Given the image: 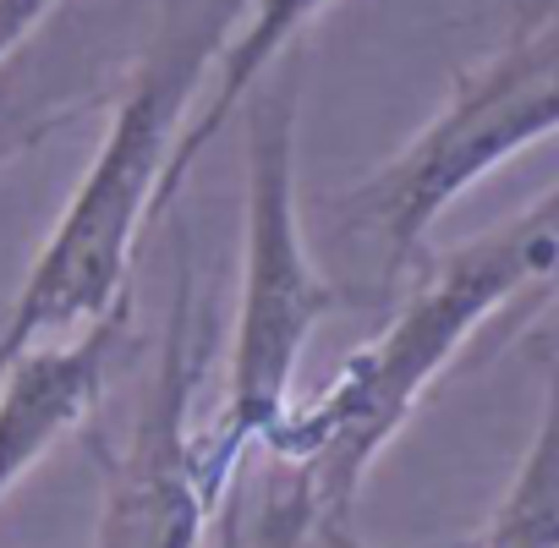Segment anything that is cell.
Here are the masks:
<instances>
[{
	"label": "cell",
	"mask_w": 559,
	"mask_h": 548,
	"mask_svg": "<svg viewBox=\"0 0 559 548\" xmlns=\"http://www.w3.org/2000/svg\"><path fill=\"white\" fill-rule=\"evenodd\" d=\"M56 7H61V0H0V61H7Z\"/></svg>",
	"instance_id": "obj_11"
},
{
	"label": "cell",
	"mask_w": 559,
	"mask_h": 548,
	"mask_svg": "<svg viewBox=\"0 0 559 548\" xmlns=\"http://www.w3.org/2000/svg\"><path fill=\"white\" fill-rule=\"evenodd\" d=\"M537 368H543L537 433L477 548H559V330L537 346Z\"/></svg>",
	"instance_id": "obj_8"
},
{
	"label": "cell",
	"mask_w": 559,
	"mask_h": 548,
	"mask_svg": "<svg viewBox=\"0 0 559 548\" xmlns=\"http://www.w3.org/2000/svg\"><path fill=\"white\" fill-rule=\"evenodd\" d=\"M532 313V258L510 219L439 252L390 330L357 346L308 406L280 417L263 439L269 461H292L308 477L319 521H352L357 488L439 373L477 335H510Z\"/></svg>",
	"instance_id": "obj_1"
},
{
	"label": "cell",
	"mask_w": 559,
	"mask_h": 548,
	"mask_svg": "<svg viewBox=\"0 0 559 548\" xmlns=\"http://www.w3.org/2000/svg\"><path fill=\"white\" fill-rule=\"evenodd\" d=\"M132 346V297L116 302L105 319L39 341L0 368V499H7L72 428L88 422L99 406L116 362Z\"/></svg>",
	"instance_id": "obj_6"
},
{
	"label": "cell",
	"mask_w": 559,
	"mask_h": 548,
	"mask_svg": "<svg viewBox=\"0 0 559 548\" xmlns=\"http://www.w3.org/2000/svg\"><path fill=\"white\" fill-rule=\"evenodd\" d=\"M521 230V247L532 258V302L543 308L554 291H559V187L543 192L526 214L510 219Z\"/></svg>",
	"instance_id": "obj_10"
},
{
	"label": "cell",
	"mask_w": 559,
	"mask_h": 548,
	"mask_svg": "<svg viewBox=\"0 0 559 548\" xmlns=\"http://www.w3.org/2000/svg\"><path fill=\"white\" fill-rule=\"evenodd\" d=\"M319 548H368V543L352 532V521H324V526H319ZM423 548H477V537H455V543H423Z\"/></svg>",
	"instance_id": "obj_13"
},
{
	"label": "cell",
	"mask_w": 559,
	"mask_h": 548,
	"mask_svg": "<svg viewBox=\"0 0 559 548\" xmlns=\"http://www.w3.org/2000/svg\"><path fill=\"white\" fill-rule=\"evenodd\" d=\"M330 7H335V0H252V7L236 17V34H225V45H219V56L209 67V94L187 116V132H181V143L170 154V170H165V187H159V214L181 192V181L192 176V165L203 159V148L230 127V116L241 110V99L252 94V83L280 56H286V45L302 39L308 23L319 12H330Z\"/></svg>",
	"instance_id": "obj_7"
},
{
	"label": "cell",
	"mask_w": 559,
	"mask_h": 548,
	"mask_svg": "<svg viewBox=\"0 0 559 548\" xmlns=\"http://www.w3.org/2000/svg\"><path fill=\"white\" fill-rule=\"evenodd\" d=\"M198 384V281L181 252L176 302L165 319V357L148 379L127 444L105 461V499L94 548H198L219 493L203 472V444L192 433Z\"/></svg>",
	"instance_id": "obj_5"
},
{
	"label": "cell",
	"mask_w": 559,
	"mask_h": 548,
	"mask_svg": "<svg viewBox=\"0 0 559 548\" xmlns=\"http://www.w3.org/2000/svg\"><path fill=\"white\" fill-rule=\"evenodd\" d=\"M241 291L225 346L219 422L203 433L209 488L225 499L252 444L292 412V384L308 335L335 308V286L313 269L297 214V88L280 83L258 99L247 132V225H241Z\"/></svg>",
	"instance_id": "obj_3"
},
{
	"label": "cell",
	"mask_w": 559,
	"mask_h": 548,
	"mask_svg": "<svg viewBox=\"0 0 559 548\" xmlns=\"http://www.w3.org/2000/svg\"><path fill=\"white\" fill-rule=\"evenodd\" d=\"M319 504L308 477L292 461H269L263 493H258V515L247 526V537L236 548H313L319 543Z\"/></svg>",
	"instance_id": "obj_9"
},
{
	"label": "cell",
	"mask_w": 559,
	"mask_h": 548,
	"mask_svg": "<svg viewBox=\"0 0 559 548\" xmlns=\"http://www.w3.org/2000/svg\"><path fill=\"white\" fill-rule=\"evenodd\" d=\"M236 17H241L236 0H214L198 23L176 28L170 39H159L143 56L132 88L110 110L94 165L72 187L56 230L45 236L28 281L7 313L0 368L39 341H61V335L105 319L116 302L132 297L127 274H132L138 230L159 214V187H165L170 154L187 132L198 83L209 78V67L225 45V23H236Z\"/></svg>",
	"instance_id": "obj_2"
},
{
	"label": "cell",
	"mask_w": 559,
	"mask_h": 548,
	"mask_svg": "<svg viewBox=\"0 0 559 548\" xmlns=\"http://www.w3.org/2000/svg\"><path fill=\"white\" fill-rule=\"evenodd\" d=\"M45 127H50V121H39L34 110H23V105H12L7 94H0V165L17 159L28 143H39Z\"/></svg>",
	"instance_id": "obj_12"
},
{
	"label": "cell",
	"mask_w": 559,
	"mask_h": 548,
	"mask_svg": "<svg viewBox=\"0 0 559 548\" xmlns=\"http://www.w3.org/2000/svg\"><path fill=\"white\" fill-rule=\"evenodd\" d=\"M548 132H559V0L532 12L477 72H466L450 105L384 170L346 192V214L368 225L395 263H412L461 192Z\"/></svg>",
	"instance_id": "obj_4"
}]
</instances>
